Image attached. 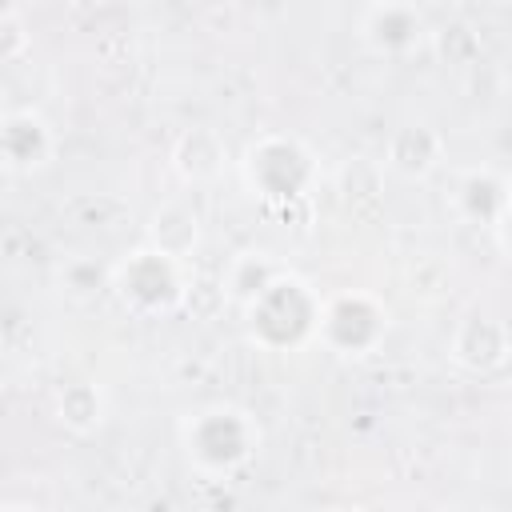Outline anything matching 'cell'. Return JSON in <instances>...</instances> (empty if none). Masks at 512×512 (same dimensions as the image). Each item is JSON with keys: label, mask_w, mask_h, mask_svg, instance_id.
Here are the masks:
<instances>
[{"label": "cell", "mask_w": 512, "mask_h": 512, "mask_svg": "<svg viewBox=\"0 0 512 512\" xmlns=\"http://www.w3.org/2000/svg\"><path fill=\"white\" fill-rule=\"evenodd\" d=\"M56 160V132L52 124L32 112V108H16L0 116V168L4 172H40Z\"/></svg>", "instance_id": "obj_8"}, {"label": "cell", "mask_w": 512, "mask_h": 512, "mask_svg": "<svg viewBox=\"0 0 512 512\" xmlns=\"http://www.w3.org/2000/svg\"><path fill=\"white\" fill-rule=\"evenodd\" d=\"M100 288H108V268H100L96 260H68L60 268V292L76 304L92 300Z\"/></svg>", "instance_id": "obj_17"}, {"label": "cell", "mask_w": 512, "mask_h": 512, "mask_svg": "<svg viewBox=\"0 0 512 512\" xmlns=\"http://www.w3.org/2000/svg\"><path fill=\"white\" fill-rule=\"evenodd\" d=\"M188 280H192V268L140 244L132 248L128 256H120L112 268H108V288L112 296L132 312V316H144V320H156V316H172L180 312L184 304V292H188Z\"/></svg>", "instance_id": "obj_4"}, {"label": "cell", "mask_w": 512, "mask_h": 512, "mask_svg": "<svg viewBox=\"0 0 512 512\" xmlns=\"http://www.w3.org/2000/svg\"><path fill=\"white\" fill-rule=\"evenodd\" d=\"M328 512H368V508H328Z\"/></svg>", "instance_id": "obj_20"}, {"label": "cell", "mask_w": 512, "mask_h": 512, "mask_svg": "<svg viewBox=\"0 0 512 512\" xmlns=\"http://www.w3.org/2000/svg\"><path fill=\"white\" fill-rule=\"evenodd\" d=\"M444 164V136L416 120V124H400L388 144H384V172H396L400 180H428L436 168Z\"/></svg>", "instance_id": "obj_10"}, {"label": "cell", "mask_w": 512, "mask_h": 512, "mask_svg": "<svg viewBox=\"0 0 512 512\" xmlns=\"http://www.w3.org/2000/svg\"><path fill=\"white\" fill-rule=\"evenodd\" d=\"M320 300L324 296L304 276L284 268L248 308H240L244 312V332L264 352H296V348L316 340Z\"/></svg>", "instance_id": "obj_3"}, {"label": "cell", "mask_w": 512, "mask_h": 512, "mask_svg": "<svg viewBox=\"0 0 512 512\" xmlns=\"http://www.w3.org/2000/svg\"><path fill=\"white\" fill-rule=\"evenodd\" d=\"M108 416L104 392L92 380H72L56 392V420L72 432V436H92Z\"/></svg>", "instance_id": "obj_14"}, {"label": "cell", "mask_w": 512, "mask_h": 512, "mask_svg": "<svg viewBox=\"0 0 512 512\" xmlns=\"http://www.w3.org/2000/svg\"><path fill=\"white\" fill-rule=\"evenodd\" d=\"M240 180L264 208L288 216L296 204H308L320 180V160L300 136L260 132L240 156Z\"/></svg>", "instance_id": "obj_1"}, {"label": "cell", "mask_w": 512, "mask_h": 512, "mask_svg": "<svg viewBox=\"0 0 512 512\" xmlns=\"http://www.w3.org/2000/svg\"><path fill=\"white\" fill-rule=\"evenodd\" d=\"M508 352H512V344H508L504 320L500 316H480V312L464 316L452 332V344H448V356L472 376L500 372L508 364Z\"/></svg>", "instance_id": "obj_9"}, {"label": "cell", "mask_w": 512, "mask_h": 512, "mask_svg": "<svg viewBox=\"0 0 512 512\" xmlns=\"http://www.w3.org/2000/svg\"><path fill=\"white\" fill-rule=\"evenodd\" d=\"M224 164H228V144L208 124L184 128L172 144V168L184 184H212L224 176Z\"/></svg>", "instance_id": "obj_11"}, {"label": "cell", "mask_w": 512, "mask_h": 512, "mask_svg": "<svg viewBox=\"0 0 512 512\" xmlns=\"http://www.w3.org/2000/svg\"><path fill=\"white\" fill-rule=\"evenodd\" d=\"M380 188H384V168L380 160H368V156H352L344 168H340V196L348 208H368L380 200Z\"/></svg>", "instance_id": "obj_15"}, {"label": "cell", "mask_w": 512, "mask_h": 512, "mask_svg": "<svg viewBox=\"0 0 512 512\" xmlns=\"http://www.w3.org/2000/svg\"><path fill=\"white\" fill-rule=\"evenodd\" d=\"M452 208L460 220L492 232L504 248V224H508V176L492 164L464 168L452 188Z\"/></svg>", "instance_id": "obj_7"}, {"label": "cell", "mask_w": 512, "mask_h": 512, "mask_svg": "<svg viewBox=\"0 0 512 512\" xmlns=\"http://www.w3.org/2000/svg\"><path fill=\"white\" fill-rule=\"evenodd\" d=\"M356 32H360V44L372 52V56H384V60H404L412 52H420L432 36L428 28V16L408 4V0H376L360 12L356 20Z\"/></svg>", "instance_id": "obj_6"}, {"label": "cell", "mask_w": 512, "mask_h": 512, "mask_svg": "<svg viewBox=\"0 0 512 512\" xmlns=\"http://www.w3.org/2000/svg\"><path fill=\"white\" fill-rule=\"evenodd\" d=\"M224 308H228V296H224L220 276H196V272H192L180 312H188L192 320H216Z\"/></svg>", "instance_id": "obj_16"}, {"label": "cell", "mask_w": 512, "mask_h": 512, "mask_svg": "<svg viewBox=\"0 0 512 512\" xmlns=\"http://www.w3.org/2000/svg\"><path fill=\"white\" fill-rule=\"evenodd\" d=\"M24 48H28V24H24V16L16 8L0 4V64L24 56Z\"/></svg>", "instance_id": "obj_18"}, {"label": "cell", "mask_w": 512, "mask_h": 512, "mask_svg": "<svg viewBox=\"0 0 512 512\" xmlns=\"http://www.w3.org/2000/svg\"><path fill=\"white\" fill-rule=\"evenodd\" d=\"M0 512H36V508H28V504H0Z\"/></svg>", "instance_id": "obj_19"}, {"label": "cell", "mask_w": 512, "mask_h": 512, "mask_svg": "<svg viewBox=\"0 0 512 512\" xmlns=\"http://www.w3.org/2000/svg\"><path fill=\"white\" fill-rule=\"evenodd\" d=\"M280 272H284V264H280L272 252H264V248H244V252H236V256L228 260L220 284H224L228 304L248 308Z\"/></svg>", "instance_id": "obj_13"}, {"label": "cell", "mask_w": 512, "mask_h": 512, "mask_svg": "<svg viewBox=\"0 0 512 512\" xmlns=\"http://www.w3.org/2000/svg\"><path fill=\"white\" fill-rule=\"evenodd\" d=\"M388 308L380 296L364 288H344L336 296L320 300V320H316V344H324L336 356H372L384 336H388Z\"/></svg>", "instance_id": "obj_5"}, {"label": "cell", "mask_w": 512, "mask_h": 512, "mask_svg": "<svg viewBox=\"0 0 512 512\" xmlns=\"http://www.w3.org/2000/svg\"><path fill=\"white\" fill-rule=\"evenodd\" d=\"M144 244L164 252V256H172V260H180V264H188L196 256V248H200V216H196V208L184 204V200H164L148 220Z\"/></svg>", "instance_id": "obj_12"}, {"label": "cell", "mask_w": 512, "mask_h": 512, "mask_svg": "<svg viewBox=\"0 0 512 512\" xmlns=\"http://www.w3.org/2000/svg\"><path fill=\"white\" fill-rule=\"evenodd\" d=\"M180 448L192 472L220 480L240 472L260 452V424L240 404H204L180 420Z\"/></svg>", "instance_id": "obj_2"}]
</instances>
